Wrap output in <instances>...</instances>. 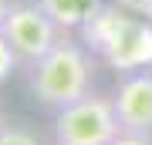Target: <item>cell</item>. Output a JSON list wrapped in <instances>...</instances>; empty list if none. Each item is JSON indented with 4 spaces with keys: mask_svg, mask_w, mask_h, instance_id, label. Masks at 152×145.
I'll use <instances>...</instances> for the list:
<instances>
[{
    "mask_svg": "<svg viewBox=\"0 0 152 145\" xmlns=\"http://www.w3.org/2000/svg\"><path fill=\"white\" fill-rule=\"evenodd\" d=\"M85 44L91 51H98L105 61L122 71H152V24L149 20H135L132 14L118 10L112 4L91 7L81 24Z\"/></svg>",
    "mask_w": 152,
    "mask_h": 145,
    "instance_id": "6da1fadb",
    "label": "cell"
},
{
    "mask_svg": "<svg viewBox=\"0 0 152 145\" xmlns=\"http://www.w3.org/2000/svg\"><path fill=\"white\" fill-rule=\"evenodd\" d=\"M95 64L91 54L71 37H61L44 58L27 61V88L44 108H64L91 91Z\"/></svg>",
    "mask_w": 152,
    "mask_h": 145,
    "instance_id": "7a4b0ae2",
    "label": "cell"
},
{
    "mask_svg": "<svg viewBox=\"0 0 152 145\" xmlns=\"http://www.w3.org/2000/svg\"><path fill=\"white\" fill-rule=\"evenodd\" d=\"M118 132L122 125L108 95L88 91L54 115V145H108Z\"/></svg>",
    "mask_w": 152,
    "mask_h": 145,
    "instance_id": "3957f363",
    "label": "cell"
},
{
    "mask_svg": "<svg viewBox=\"0 0 152 145\" xmlns=\"http://www.w3.org/2000/svg\"><path fill=\"white\" fill-rule=\"evenodd\" d=\"M0 31H4V37L10 41V47L17 51V58H20L24 64L44 58V54L64 37V31L48 17V10H44L41 4H31V0L10 4Z\"/></svg>",
    "mask_w": 152,
    "mask_h": 145,
    "instance_id": "277c9868",
    "label": "cell"
},
{
    "mask_svg": "<svg viewBox=\"0 0 152 145\" xmlns=\"http://www.w3.org/2000/svg\"><path fill=\"white\" fill-rule=\"evenodd\" d=\"M122 132L152 135V71H132L118 81L112 95Z\"/></svg>",
    "mask_w": 152,
    "mask_h": 145,
    "instance_id": "5b68a950",
    "label": "cell"
},
{
    "mask_svg": "<svg viewBox=\"0 0 152 145\" xmlns=\"http://www.w3.org/2000/svg\"><path fill=\"white\" fill-rule=\"evenodd\" d=\"M37 4L48 10V17L54 20L61 31H71V27H81L88 17V0H37Z\"/></svg>",
    "mask_w": 152,
    "mask_h": 145,
    "instance_id": "8992f818",
    "label": "cell"
},
{
    "mask_svg": "<svg viewBox=\"0 0 152 145\" xmlns=\"http://www.w3.org/2000/svg\"><path fill=\"white\" fill-rule=\"evenodd\" d=\"M0 145H44L41 135L20 122H0Z\"/></svg>",
    "mask_w": 152,
    "mask_h": 145,
    "instance_id": "52a82bcc",
    "label": "cell"
},
{
    "mask_svg": "<svg viewBox=\"0 0 152 145\" xmlns=\"http://www.w3.org/2000/svg\"><path fill=\"white\" fill-rule=\"evenodd\" d=\"M17 64H20V58H17V51L10 47V41H7L4 31H0V85L10 81V74L17 71Z\"/></svg>",
    "mask_w": 152,
    "mask_h": 145,
    "instance_id": "ba28073f",
    "label": "cell"
},
{
    "mask_svg": "<svg viewBox=\"0 0 152 145\" xmlns=\"http://www.w3.org/2000/svg\"><path fill=\"white\" fill-rule=\"evenodd\" d=\"M108 145H152V135H145V132H118Z\"/></svg>",
    "mask_w": 152,
    "mask_h": 145,
    "instance_id": "9c48e42d",
    "label": "cell"
},
{
    "mask_svg": "<svg viewBox=\"0 0 152 145\" xmlns=\"http://www.w3.org/2000/svg\"><path fill=\"white\" fill-rule=\"evenodd\" d=\"M7 10H10V0H0V27H4V17H7Z\"/></svg>",
    "mask_w": 152,
    "mask_h": 145,
    "instance_id": "30bf717a",
    "label": "cell"
},
{
    "mask_svg": "<svg viewBox=\"0 0 152 145\" xmlns=\"http://www.w3.org/2000/svg\"><path fill=\"white\" fill-rule=\"evenodd\" d=\"M149 17H152V0H149Z\"/></svg>",
    "mask_w": 152,
    "mask_h": 145,
    "instance_id": "8fae6325",
    "label": "cell"
},
{
    "mask_svg": "<svg viewBox=\"0 0 152 145\" xmlns=\"http://www.w3.org/2000/svg\"><path fill=\"white\" fill-rule=\"evenodd\" d=\"M0 122H4V118H0Z\"/></svg>",
    "mask_w": 152,
    "mask_h": 145,
    "instance_id": "7c38bea8",
    "label": "cell"
}]
</instances>
